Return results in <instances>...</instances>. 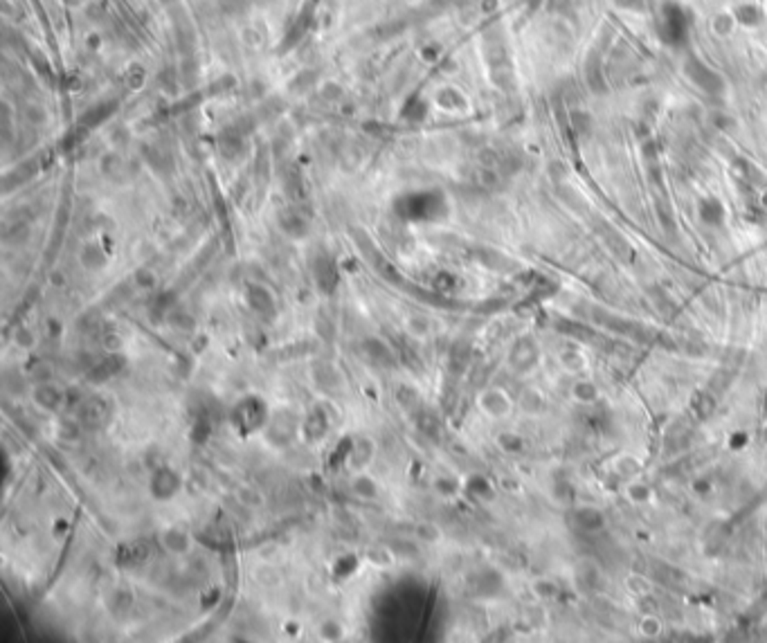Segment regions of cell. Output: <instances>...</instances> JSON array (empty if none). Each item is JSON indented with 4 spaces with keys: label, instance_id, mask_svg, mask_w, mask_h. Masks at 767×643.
<instances>
[{
    "label": "cell",
    "instance_id": "obj_27",
    "mask_svg": "<svg viewBox=\"0 0 767 643\" xmlns=\"http://www.w3.org/2000/svg\"><path fill=\"white\" fill-rule=\"evenodd\" d=\"M172 324L174 327H180L182 331H193L196 329V320H193L191 315H187V313H176L174 317H172Z\"/></svg>",
    "mask_w": 767,
    "mask_h": 643
},
{
    "label": "cell",
    "instance_id": "obj_3",
    "mask_svg": "<svg viewBox=\"0 0 767 643\" xmlns=\"http://www.w3.org/2000/svg\"><path fill=\"white\" fill-rule=\"evenodd\" d=\"M480 410L491 419H504L513 410V401L508 398L506 392L497 387H491L486 392L480 394Z\"/></svg>",
    "mask_w": 767,
    "mask_h": 643
},
{
    "label": "cell",
    "instance_id": "obj_35",
    "mask_svg": "<svg viewBox=\"0 0 767 643\" xmlns=\"http://www.w3.org/2000/svg\"><path fill=\"white\" fill-rule=\"evenodd\" d=\"M437 488H439L441 493H452V491H455V484H452V482H437Z\"/></svg>",
    "mask_w": 767,
    "mask_h": 643
},
{
    "label": "cell",
    "instance_id": "obj_34",
    "mask_svg": "<svg viewBox=\"0 0 767 643\" xmlns=\"http://www.w3.org/2000/svg\"><path fill=\"white\" fill-rule=\"evenodd\" d=\"M259 581H261V583H266V585H270V583H277V574H274V572H268V574L263 576V572H259Z\"/></svg>",
    "mask_w": 767,
    "mask_h": 643
},
{
    "label": "cell",
    "instance_id": "obj_21",
    "mask_svg": "<svg viewBox=\"0 0 767 643\" xmlns=\"http://www.w3.org/2000/svg\"><path fill=\"white\" fill-rule=\"evenodd\" d=\"M353 491H356V495H360V498L374 500L376 495H378V486H376V482L371 477L360 475V477H356V482H353Z\"/></svg>",
    "mask_w": 767,
    "mask_h": 643
},
{
    "label": "cell",
    "instance_id": "obj_25",
    "mask_svg": "<svg viewBox=\"0 0 767 643\" xmlns=\"http://www.w3.org/2000/svg\"><path fill=\"white\" fill-rule=\"evenodd\" d=\"M358 569V558L356 556H344L335 563V576H349Z\"/></svg>",
    "mask_w": 767,
    "mask_h": 643
},
{
    "label": "cell",
    "instance_id": "obj_30",
    "mask_svg": "<svg viewBox=\"0 0 767 643\" xmlns=\"http://www.w3.org/2000/svg\"><path fill=\"white\" fill-rule=\"evenodd\" d=\"M16 342H19V347L30 349L32 344H34V336H32L27 329H19L16 331Z\"/></svg>",
    "mask_w": 767,
    "mask_h": 643
},
{
    "label": "cell",
    "instance_id": "obj_14",
    "mask_svg": "<svg viewBox=\"0 0 767 643\" xmlns=\"http://www.w3.org/2000/svg\"><path fill=\"white\" fill-rule=\"evenodd\" d=\"M534 362H536V349H534V344H531V342H518V344L513 347V351H511V367L513 369H518V371H524V369H529V367H534Z\"/></svg>",
    "mask_w": 767,
    "mask_h": 643
},
{
    "label": "cell",
    "instance_id": "obj_16",
    "mask_svg": "<svg viewBox=\"0 0 767 643\" xmlns=\"http://www.w3.org/2000/svg\"><path fill=\"white\" fill-rule=\"evenodd\" d=\"M371 454H374V443L369 439H358V441L351 443V452H349V461L353 468H365L371 461Z\"/></svg>",
    "mask_w": 767,
    "mask_h": 643
},
{
    "label": "cell",
    "instance_id": "obj_1",
    "mask_svg": "<svg viewBox=\"0 0 767 643\" xmlns=\"http://www.w3.org/2000/svg\"><path fill=\"white\" fill-rule=\"evenodd\" d=\"M266 421H268V410H266V403L257 396L244 398V401H239L232 410V423L237 425L241 434L255 432V430H259Z\"/></svg>",
    "mask_w": 767,
    "mask_h": 643
},
{
    "label": "cell",
    "instance_id": "obj_12",
    "mask_svg": "<svg viewBox=\"0 0 767 643\" xmlns=\"http://www.w3.org/2000/svg\"><path fill=\"white\" fill-rule=\"evenodd\" d=\"M329 430V421H327V414L320 410H313L309 417L304 421V436L309 439V441H320L322 436L327 434Z\"/></svg>",
    "mask_w": 767,
    "mask_h": 643
},
{
    "label": "cell",
    "instance_id": "obj_8",
    "mask_svg": "<svg viewBox=\"0 0 767 643\" xmlns=\"http://www.w3.org/2000/svg\"><path fill=\"white\" fill-rule=\"evenodd\" d=\"M362 351L369 358L371 362L381 364V367H392L394 362H397V353L392 351V347H387L383 340H376V338H369L362 342Z\"/></svg>",
    "mask_w": 767,
    "mask_h": 643
},
{
    "label": "cell",
    "instance_id": "obj_19",
    "mask_svg": "<svg viewBox=\"0 0 767 643\" xmlns=\"http://www.w3.org/2000/svg\"><path fill=\"white\" fill-rule=\"evenodd\" d=\"M637 630H639V634L646 639H655L664 632V625H661V621L655 614H644L639 618V623H637Z\"/></svg>",
    "mask_w": 767,
    "mask_h": 643
},
{
    "label": "cell",
    "instance_id": "obj_15",
    "mask_svg": "<svg viewBox=\"0 0 767 643\" xmlns=\"http://www.w3.org/2000/svg\"><path fill=\"white\" fill-rule=\"evenodd\" d=\"M571 398L583 405L596 403L601 398V387L592 380H576L574 385H571Z\"/></svg>",
    "mask_w": 767,
    "mask_h": 643
},
{
    "label": "cell",
    "instance_id": "obj_33",
    "mask_svg": "<svg viewBox=\"0 0 767 643\" xmlns=\"http://www.w3.org/2000/svg\"><path fill=\"white\" fill-rule=\"evenodd\" d=\"M425 329H427V324H425L423 320H410V331H412V333H416V336H421V338H423L425 333H427Z\"/></svg>",
    "mask_w": 767,
    "mask_h": 643
},
{
    "label": "cell",
    "instance_id": "obj_20",
    "mask_svg": "<svg viewBox=\"0 0 767 643\" xmlns=\"http://www.w3.org/2000/svg\"><path fill=\"white\" fill-rule=\"evenodd\" d=\"M147 558V547H142V544H126V547H122V551H119V560H122V565H128V567H133V565H140L142 560Z\"/></svg>",
    "mask_w": 767,
    "mask_h": 643
},
{
    "label": "cell",
    "instance_id": "obj_10",
    "mask_svg": "<svg viewBox=\"0 0 767 643\" xmlns=\"http://www.w3.org/2000/svg\"><path fill=\"white\" fill-rule=\"evenodd\" d=\"M313 378H316V382L318 385L322 387V389H327V392H338V389L342 387V382H344V378H342V373L338 371L333 364H318L316 369H313Z\"/></svg>",
    "mask_w": 767,
    "mask_h": 643
},
{
    "label": "cell",
    "instance_id": "obj_32",
    "mask_svg": "<svg viewBox=\"0 0 767 643\" xmlns=\"http://www.w3.org/2000/svg\"><path fill=\"white\" fill-rule=\"evenodd\" d=\"M104 344H106V349H110V351H117V349L122 347V338H119L117 333H108V336L104 338Z\"/></svg>",
    "mask_w": 767,
    "mask_h": 643
},
{
    "label": "cell",
    "instance_id": "obj_6",
    "mask_svg": "<svg viewBox=\"0 0 767 643\" xmlns=\"http://www.w3.org/2000/svg\"><path fill=\"white\" fill-rule=\"evenodd\" d=\"M32 398H34V403L41 407V410L56 412L63 403V392L54 382H38L34 387V392H32Z\"/></svg>",
    "mask_w": 767,
    "mask_h": 643
},
{
    "label": "cell",
    "instance_id": "obj_22",
    "mask_svg": "<svg viewBox=\"0 0 767 643\" xmlns=\"http://www.w3.org/2000/svg\"><path fill=\"white\" fill-rule=\"evenodd\" d=\"M397 398H399V403L403 405V407H414L416 403H418V392L414 387H410V385H401L399 389H397Z\"/></svg>",
    "mask_w": 767,
    "mask_h": 643
},
{
    "label": "cell",
    "instance_id": "obj_7",
    "mask_svg": "<svg viewBox=\"0 0 767 643\" xmlns=\"http://www.w3.org/2000/svg\"><path fill=\"white\" fill-rule=\"evenodd\" d=\"M295 434V421L293 417H286V414H279V417L268 419V441L274 445H284L288 443Z\"/></svg>",
    "mask_w": 767,
    "mask_h": 643
},
{
    "label": "cell",
    "instance_id": "obj_5",
    "mask_svg": "<svg viewBox=\"0 0 767 643\" xmlns=\"http://www.w3.org/2000/svg\"><path fill=\"white\" fill-rule=\"evenodd\" d=\"M558 367L569 373V376H580V373H585L587 367H589V360L583 349H576V347H565L558 351Z\"/></svg>",
    "mask_w": 767,
    "mask_h": 643
},
{
    "label": "cell",
    "instance_id": "obj_4",
    "mask_svg": "<svg viewBox=\"0 0 767 643\" xmlns=\"http://www.w3.org/2000/svg\"><path fill=\"white\" fill-rule=\"evenodd\" d=\"M180 484H182V479H180L178 473H176V470H172V468H160V470H156V473H153L149 488H151V495L156 500H169V498H174V495L180 491Z\"/></svg>",
    "mask_w": 767,
    "mask_h": 643
},
{
    "label": "cell",
    "instance_id": "obj_2",
    "mask_svg": "<svg viewBox=\"0 0 767 643\" xmlns=\"http://www.w3.org/2000/svg\"><path fill=\"white\" fill-rule=\"evenodd\" d=\"M110 421V407L104 398H86V401L79 405L77 412V423L88 430H102L104 425H108Z\"/></svg>",
    "mask_w": 767,
    "mask_h": 643
},
{
    "label": "cell",
    "instance_id": "obj_24",
    "mask_svg": "<svg viewBox=\"0 0 767 643\" xmlns=\"http://www.w3.org/2000/svg\"><path fill=\"white\" fill-rule=\"evenodd\" d=\"M617 468H619V475H626V477H635L639 473V463H637L630 454H624L621 459H617Z\"/></svg>",
    "mask_w": 767,
    "mask_h": 643
},
{
    "label": "cell",
    "instance_id": "obj_31",
    "mask_svg": "<svg viewBox=\"0 0 767 643\" xmlns=\"http://www.w3.org/2000/svg\"><path fill=\"white\" fill-rule=\"evenodd\" d=\"M322 632H324V637H329V639H338L342 634V628L333 621H327L324 625H322Z\"/></svg>",
    "mask_w": 767,
    "mask_h": 643
},
{
    "label": "cell",
    "instance_id": "obj_28",
    "mask_svg": "<svg viewBox=\"0 0 767 643\" xmlns=\"http://www.w3.org/2000/svg\"><path fill=\"white\" fill-rule=\"evenodd\" d=\"M239 498L244 500L248 506L250 504H252V506H257V504H261V495L255 491V488H239Z\"/></svg>",
    "mask_w": 767,
    "mask_h": 643
},
{
    "label": "cell",
    "instance_id": "obj_17",
    "mask_svg": "<svg viewBox=\"0 0 767 643\" xmlns=\"http://www.w3.org/2000/svg\"><path fill=\"white\" fill-rule=\"evenodd\" d=\"M624 585H626V589L633 594V596H639V598L650 596L652 589H655L652 581H650L648 576H644V574H628Z\"/></svg>",
    "mask_w": 767,
    "mask_h": 643
},
{
    "label": "cell",
    "instance_id": "obj_9",
    "mask_svg": "<svg viewBox=\"0 0 767 643\" xmlns=\"http://www.w3.org/2000/svg\"><path fill=\"white\" fill-rule=\"evenodd\" d=\"M160 542H163V547L172 553H187L189 547H191V540L189 535L182 531L178 526H167L163 533H160Z\"/></svg>",
    "mask_w": 767,
    "mask_h": 643
},
{
    "label": "cell",
    "instance_id": "obj_23",
    "mask_svg": "<svg viewBox=\"0 0 767 643\" xmlns=\"http://www.w3.org/2000/svg\"><path fill=\"white\" fill-rule=\"evenodd\" d=\"M628 498H630L635 504H644V502H648L652 498V491L646 484H633L630 488H628Z\"/></svg>",
    "mask_w": 767,
    "mask_h": 643
},
{
    "label": "cell",
    "instance_id": "obj_26",
    "mask_svg": "<svg viewBox=\"0 0 767 643\" xmlns=\"http://www.w3.org/2000/svg\"><path fill=\"white\" fill-rule=\"evenodd\" d=\"M545 403H543V396H540L538 392H534V389H531V392H524L522 394V407L527 412H538L540 407H543Z\"/></svg>",
    "mask_w": 767,
    "mask_h": 643
},
{
    "label": "cell",
    "instance_id": "obj_29",
    "mask_svg": "<svg viewBox=\"0 0 767 643\" xmlns=\"http://www.w3.org/2000/svg\"><path fill=\"white\" fill-rule=\"evenodd\" d=\"M499 445L506 447V450L511 452V450H518V447L522 445V441L518 439V434H502L499 436Z\"/></svg>",
    "mask_w": 767,
    "mask_h": 643
},
{
    "label": "cell",
    "instance_id": "obj_18",
    "mask_svg": "<svg viewBox=\"0 0 767 643\" xmlns=\"http://www.w3.org/2000/svg\"><path fill=\"white\" fill-rule=\"evenodd\" d=\"M131 605H133V594L128 592V589H117L115 594H113L110 596V600H108V609H110V614L113 616H124L128 609H131Z\"/></svg>",
    "mask_w": 767,
    "mask_h": 643
},
{
    "label": "cell",
    "instance_id": "obj_13",
    "mask_svg": "<svg viewBox=\"0 0 767 643\" xmlns=\"http://www.w3.org/2000/svg\"><path fill=\"white\" fill-rule=\"evenodd\" d=\"M122 364H124V358L122 355H108L106 360H102V362L95 364V367L91 369V373H88V378H91L93 382H104V380H108L110 376H115V373L122 369Z\"/></svg>",
    "mask_w": 767,
    "mask_h": 643
},
{
    "label": "cell",
    "instance_id": "obj_11",
    "mask_svg": "<svg viewBox=\"0 0 767 643\" xmlns=\"http://www.w3.org/2000/svg\"><path fill=\"white\" fill-rule=\"evenodd\" d=\"M248 304L257 315H261V317H270L274 313V302H272L270 292L266 288H261V286H250Z\"/></svg>",
    "mask_w": 767,
    "mask_h": 643
}]
</instances>
